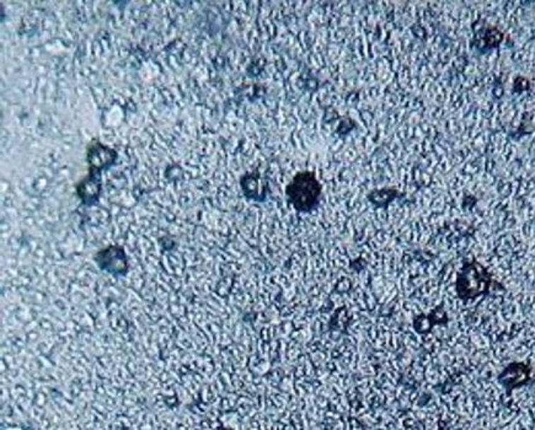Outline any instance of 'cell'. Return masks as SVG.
I'll use <instances>...</instances> for the list:
<instances>
[{
  "label": "cell",
  "mask_w": 535,
  "mask_h": 430,
  "mask_svg": "<svg viewBox=\"0 0 535 430\" xmlns=\"http://www.w3.org/2000/svg\"><path fill=\"white\" fill-rule=\"evenodd\" d=\"M96 262L101 269L114 274H124L127 272V258L124 250L117 246H110L96 254Z\"/></svg>",
  "instance_id": "obj_1"
},
{
  "label": "cell",
  "mask_w": 535,
  "mask_h": 430,
  "mask_svg": "<svg viewBox=\"0 0 535 430\" xmlns=\"http://www.w3.org/2000/svg\"><path fill=\"white\" fill-rule=\"evenodd\" d=\"M529 379V370L524 364H512L500 376L501 381L508 390L524 385Z\"/></svg>",
  "instance_id": "obj_2"
},
{
  "label": "cell",
  "mask_w": 535,
  "mask_h": 430,
  "mask_svg": "<svg viewBox=\"0 0 535 430\" xmlns=\"http://www.w3.org/2000/svg\"><path fill=\"white\" fill-rule=\"evenodd\" d=\"M116 159L115 152H112L111 149L106 148L104 145H95V147H91L88 154V161L90 165V168L92 170H101V168L109 166L111 164L114 163V160Z\"/></svg>",
  "instance_id": "obj_3"
}]
</instances>
